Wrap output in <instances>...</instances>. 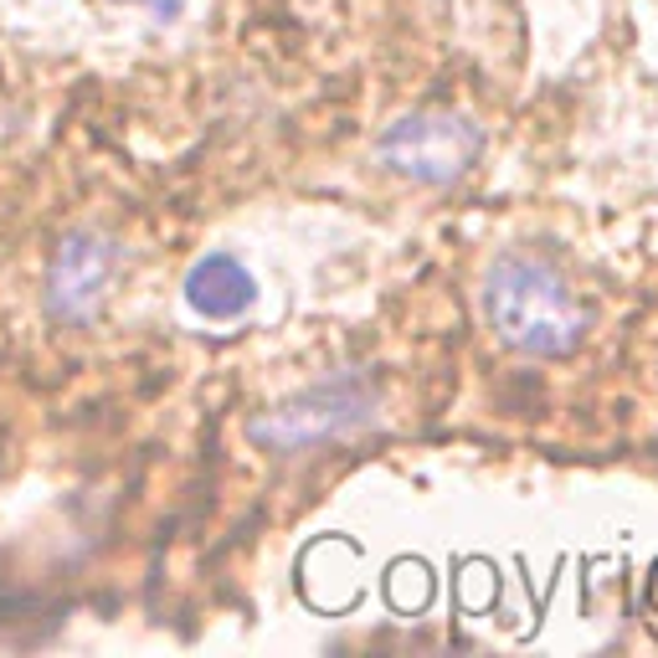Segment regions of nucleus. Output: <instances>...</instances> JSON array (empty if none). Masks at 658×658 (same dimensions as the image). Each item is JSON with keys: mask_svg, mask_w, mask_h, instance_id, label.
Segmentation results:
<instances>
[{"mask_svg": "<svg viewBox=\"0 0 658 658\" xmlns=\"http://www.w3.org/2000/svg\"><path fill=\"white\" fill-rule=\"evenodd\" d=\"M484 320L509 350L566 360L587 339V304L572 278L541 253H499L484 273Z\"/></svg>", "mask_w": 658, "mask_h": 658, "instance_id": "1", "label": "nucleus"}, {"mask_svg": "<svg viewBox=\"0 0 658 658\" xmlns=\"http://www.w3.org/2000/svg\"><path fill=\"white\" fill-rule=\"evenodd\" d=\"M371 423H381V386L366 371H339L330 381L293 391L288 402L268 406V412H257L247 423V442H257L263 453L299 458L350 442Z\"/></svg>", "mask_w": 658, "mask_h": 658, "instance_id": "2", "label": "nucleus"}, {"mask_svg": "<svg viewBox=\"0 0 658 658\" xmlns=\"http://www.w3.org/2000/svg\"><path fill=\"white\" fill-rule=\"evenodd\" d=\"M478 150H484V135L463 114H448V108L402 114L381 135V160L396 175L423 181V186H453L458 175H469Z\"/></svg>", "mask_w": 658, "mask_h": 658, "instance_id": "3", "label": "nucleus"}, {"mask_svg": "<svg viewBox=\"0 0 658 658\" xmlns=\"http://www.w3.org/2000/svg\"><path fill=\"white\" fill-rule=\"evenodd\" d=\"M118 273V242L103 232H68L47 263V314L57 324H93Z\"/></svg>", "mask_w": 658, "mask_h": 658, "instance_id": "4", "label": "nucleus"}, {"mask_svg": "<svg viewBox=\"0 0 658 658\" xmlns=\"http://www.w3.org/2000/svg\"><path fill=\"white\" fill-rule=\"evenodd\" d=\"M253 299H257L253 273L242 268L232 253H206L186 273V304L201 320H236V314L253 309Z\"/></svg>", "mask_w": 658, "mask_h": 658, "instance_id": "5", "label": "nucleus"}]
</instances>
